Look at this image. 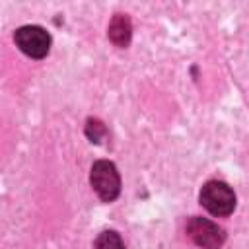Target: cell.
I'll use <instances>...</instances> for the list:
<instances>
[{"label":"cell","instance_id":"6da1fadb","mask_svg":"<svg viewBox=\"0 0 249 249\" xmlns=\"http://www.w3.org/2000/svg\"><path fill=\"white\" fill-rule=\"evenodd\" d=\"M198 200L204 210H208L212 216H218V218L230 216L237 204L233 189L228 183L218 181V179H210L200 187Z\"/></svg>","mask_w":249,"mask_h":249},{"label":"cell","instance_id":"7a4b0ae2","mask_svg":"<svg viewBox=\"0 0 249 249\" xmlns=\"http://www.w3.org/2000/svg\"><path fill=\"white\" fill-rule=\"evenodd\" d=\"M89 185L103 202H113L121 195V175L113 161L97 160L89 169Z\"/></svg>","mask_w":249,"mask_h":249},{"label":"cell","instance_id":"3957f363","mask_svg":"<svg viewBox=\"0 0 249 249\" xmlns=\"http://www.w3.org/2000/svg\"><path fill=\"white\" fill-rule=\"evenodd\" d=\"M16 47L29 58H45L51 51V33L41 25H21L14 31Z\"/></svg>","mask_w":249,"mask_h":249},{"label":"cell","instance_id":"277c9868","mask_svg":"<svg viewBox=\"0 0 249 249\" xmlns=\"http://www.w3.org/2000/svg\"><path fill=\"white\" fill-rule=\"evenodd\" d=\"M185 231H187L189 239L200 249H220L226 241V230L222 226H218L216 222L202 218V216L189 218Z\"/></svg>","mask_w":249,"mask_h":249},{"label":"cell","instance_id":"5b68a950","mask_svg":"<svg viewBox=\"0 0 249 249\" xmlns=\"http://www.w3.org/2000/svg\"><path fill=\"white\" fill-rule=\"evenodd\" d=\"M107 37L109 41L119 47V49H126L128 43H130V37H132V23H130V18L126 14H115L109 21V27H107Z\"/></svg>","mask_w":249,"mask_h":249},{"label":"cell","instance_id":"8992f818","mask_svg":"<svg viewBox=\"0 0 249 249\" xmlns=\"http://www.w3.org/2000/svg\"><path fill=\"white\" fill-rule=\"evenodd\" d=\"M93 249H126V247H124V241L121 239V235L115 230H103L95 237Z\"/></svg>","mask_w":249,"mask_h":249},{"label":"cell","instance_id":"52a82bcc","mask_svg":"<svg viewBox=\"0 0 249 249\" xmlns=\"http://www.w3.org/2000/svg\"><path fill=\"white\" fill-rule=\"evenodd\" d=\"M103 134H105V124H103L99 119L89 117V119L86 121V136H88L91 142H99Z\"/></svg>","mask_w":249,"mask_h":249}]
</instances>
